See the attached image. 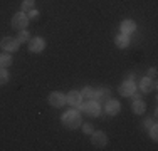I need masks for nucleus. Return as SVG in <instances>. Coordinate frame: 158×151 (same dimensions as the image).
Wrapping results in <instances>:
<instances>
[{"label":"nucleus","instance_id":"f257e3e1","mask_svg":"<svg viewBox=\"0 0 158 151\" xmlns=\"http://www.w3.org/2000/svg\"><path fill=\"white\" fill-rule=\"evenodd\" d=\"M62 124L69 129H76L81 126V114L77 111H67L62 114Z\"/></svg>","mask_w":158,"mask_h":151},{"label":"nucleus","instance_id":"f03ea898","mask_svg":"<svg viewBox=\"0 0 158 151\" xmlns=\"http://www.w3.org/2000/svg\"><path fill=\"white\" fill-rule=\"evenodd\" d=\"M79 108H81L88 116H91V118H96V116H99V112H101L99 103H96V101H89V103H86V104H81Z\"/></svg>","mask_w":158,"mask_h":151},{"label":"nucleus","instance_id":"7ed1b4c3","mask_svg":"<svg viewBox=\"0 0 158 151\" xmlns=\"http://www.w3.org/2000/svg\"><path fill=\"white\" fill-rule=\"evenodd\" d=\"M12 27L17 29V30H24V27H27V15L15 14L12 18Z\"/></svg>","mask_w":158,"mask_h":151},{"label":"nucleus","instance_id":"20e7f679","mask_svg":"<svg viewBox=\"0 0 158 151\" xmlns=\"http://www.w3.org/2000/svg\"><path fill=\"white\" fill-rule=\"evenodd\" d=\"M19 40L14 39V37H5V39L2 40V49L3 51H9V52H15L19 49Z\"/></svg>","mask_w":158,"mask_h":151},{"label":"nucleus","instance_id":"39448f33","mask_svg":"<svg viewBox=\"0 0 158 151\" xmlns=\"http://www.w3.org/2000/svg\"><path fill=\"white\" fill-rule=\"evenodd\" d=\"M91 141H93V145L96 146V148H103V146H106V143H108V138H106V134L104 133H101V131H93V138H91Z\"/></svg>","mask_w":158,"mask_h":151},{"label":"nucleus","instance_id":"423d86ee","mask_svg":"<svg viewBox=\"0 0 158 151\" xmlns=\"http://www.w3.org/2000/svg\"><path fill=\"white\" fill-rule=\"evenodd\" d=\"M66 101L71 106H74V108H79V106L82 104V96H81V92H77V91H71V92L67 94Z\"/></svg>","mask_w":158,"mask_h":151},{"label":"nucleus","instance_id":"0eeeda50","mask_svg":"<svg viewBox=\"0 0 158 151\" xmlns=\"http://www.w3.org/2000/svg\"><path fill=\"white\" fill-rule=\"evenodd\" d=\"M64 103H66V97H64L61 92H52L51 96H49V104L54 106V108H61Z\"/></svg>","mask_w":158,"mask_h":151},{"label":"nucleus","instance_id":"6e6552de","mask_svg":"<svg viewBox=\"0 0 158 151\" xmlns=\"http://www.w3.org/2000/svg\"><path fill=\"white\" fill-rule=\"evenodd\" d=\"M136 91V88H135V84L131 81H126V82H123L121 86H119V94L121 96H133V92Z\"/></svg>","mask_w":158,"mask_h":151},{"label":"nucleus","instance_id":"1a4fd4ad","mask_svg":"<svg viewBox=\"0 0 158 151\" xmlns=\"http://www.w3.org/2000/svg\"><path fill=\"white\" fill-rule=\"evenodd\" d=\"M44 47H46V42L40 37H35V39L29 40V49L32 52H40V51H44Z\"/></svg>","mask_w":158,"mask_h":151},{"label":"nucleus","instance_id":"9d476101","mask_svg":"<svg viewBox=\"0 0 158 151\" xmlns=\"http://www.w3.org/2000/svg\"><path fill=\"white\" fill-rule=\"evenodd\" d=\"M93 99H94L96 103H101V101H104V103H106V101L110 99V89L94 91V94H93Z\"/></svg>","mask_w":158,"mask_h":151},{"label":"nucleus","instance_id":"9b49d317","mask_svg":"<svg viewBox=\"0 0 158 151\" xmlns=\"http://www.w3.org/2000/svg\"><path fill=\"white\" fill-rule=\"evenodd\" d=\"M106 112L108 114H118L119 112V103L116 99H108L106 101Z\"/></svg>","mask_w":158,"mask_h":151},{"label":"nucleus","instance_id":"f8f14e48","mask_svg":"<svg viewBox=\"0 0 158 151\" xmlns=\"http://www.w3.org/2000/svg\"><path fill=\"white\" fill-rule=\"evenodd\" d=\"M121 34H125V35H128V34H133L135 29H136V24H135L133 20H125L121 22Z\"/></svg>","mask_w":158,"mask_h":151},{"label":"nucleus","instance_id":"ddd939ff","mask_svg":"<svg viewBox=\"0 0 158 151\" xmlns=\"http://www.w3.org/2000/svg\"><path fill=\"white\" fill-rule=\"evenodd\" d=\"M140 88H141V91H145V92H150V91H153V89L156 88V84H155V79L145 77V79L141 81Z\"/></svg>","mask_w":158,"mask_h":151},{"label":"nucleus","instance_id":"4468645a","mask_svg":"<svg viewBox=\"0 0 158 151\" xmlns=\"http://www.w3.org/2000/svg\"><path fill=\"white\" fill-rule=\"evenodd\" d=\"M145 103H143L141 99H135V103L131 104V109H133V112H136V114H141V112H145Z\"/></svg>","mask_w":158,"mask_h":151},{"label":"nucleus","instance_id":"2eb2a0df","mask_svg":"<svg viewBox=\"0 0 158 151\" xmlns=\"http://www.w3.org/2000/svg\"><path fill=\"white\" fill-rule=\"evenodd\" d=\"M114 42H116L118 47H126V45L130 44V39H128V35H125V34H119V35L114 39Z\"/></svg>","mask_w":158,"mask_h":151},{"label":"nucleus","instance_id":"dca6fc26","mask_svg":"<svg viewBox=\"0 0 158 151\" xmlns=\"http://www.w3.org/2000/svg\"><path fill=\"white\" fill-rule=\"evenodd\" d=\"M12 64V57L7 54H2L0 55V67H9Z\"/></svg>","mask_w":158,"mask_h":151},{"label":"nucleus","instance_id":"f3484780","mask_svg":"<svg viewBox=\"0 0 158 151\" xmlns=\"http://www.w3.org/2000/svg\"><path fill=\"white\" fill-rule=\"evenodd\" d=\"M93 94H94V89L89 88V86L81 91V96H82V97H88V99H93Z\"/></svg>","mask_w":158,"mask_h":151},{"label":"nucleus","instance_id":"a211bd4d","mask_svg":"<svg viewBox=\"0 0 158 151\" xmlns=\"http://www.w3.org/2000/svg\"><path fill=\"white\" fill-rule=\"evenodd\" d=\"M17 40L19 42H27V40H31V35H29V32H25V30H20Z\"/></svg>","mask_w":158,"mask_h":151},{"label":"nucleus","instance_id":"6ab92c4d","mask_svg":"<svg viewBox=\"0 0 158 151\" xmlns=\"http://www.w3.org/2000/svg\"><path fill=\"white\" fill-rule=\"evenodd\" d=\"M32 7H34V0H24V2H22V10H24V12L32 10Z\"/></svg>","mask_w":158,"mask_h":151},{"label":"nucleus","instance_id":"aec40b11","mask_svg":"<svg viewBox=\"0 0 158 151\" xmlns=\"http://www.w3.org/2000/svg\"><path fill=\"white\" fill-rule=\"evenodd\" d=\"M7 79H9V74H7V71L3 69V67H0V84H5Z\"/></svg>","mask_w":158,"mask_h":151},{"label":"nucleus","instance_id":"412c9836","mask_svg":"<svg viewBox=\"0 0 158 151\" xmlns=\"http://www.w3.org/2000/svg\"><path fill=\"white\" fill-rule=\"evenodd\" d=\"M82 129H84V133H86V134H93V131H94L91 124H84V126H82Z\"/></svg>","mask_w":158,"mask_h":151},{"label":"nucleus","instance_id":"4be33fe9","mask_svg":"<svg viewBox=\"0 0 158 151\" xmlns=\"http://www.w3.org/2000/svg\"><path fill=\"white\" fill-rule=\"evenodd\" d=\"M152 138H153V139H156V138H158V129H156L155 124L152 126Z\"/></svg>","mask_w":158,"mask_h":151},{"label":"nucleus","instance_id":"5701e85b","mask_svg":"<svg viewBox=\"0 0 158 151\" xmlns=\"http://www.w3.org/2000/svg\"><path fill=\"white\" fill-rule=\"evenodd\" d=\"M37 15H39V12H37V10H29V17H31V18H35L37 17Z\"/></svg>","mask_w":158,"mask_h":151},{"label":"nucleus","instance_id":"b1692460","mask_svg":"<svg viewBox=\"0 0 158 151\" xmlns=\"http://www.w3.org/2000/svg\"><path fill=\"white\" fill-rule=\"evenodd\" d=\"M153 124H155V123H153V119H146V121H145V126H146V128H152Z\"/></svg>","mask_w":158,"mask_h":151},{"label":"nucleus","instance_id":"393cba45","mask_svg":"<svg viewBox=\"0 0 158 151\" xmlns=\"http://www.w3.org/2000/svg\"><path fill=\"white\" fill-rule=\"evenodd\" d=\"M155 77H156V71L152 69V71H150V79H155Z\"/></svg>","mask_w":158,"mask_h":151},{"label":"nucleus","instance_id":"a878e982","mask_svg":"<svg viewBox=\"0 0 158 151\" xmlns=\"http://www.w3.org/2000/svg\"><path fill=\"white\" fill-rule=\"evenodd\" d=\"M135 79V74H128V81H133Z\"/></svg>","mask_w":158,"mask_h":151}]
</instances>
